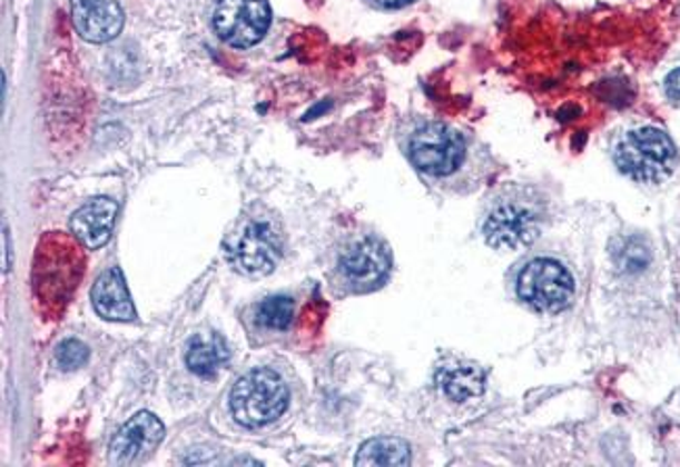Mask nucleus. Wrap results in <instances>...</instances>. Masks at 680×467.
Masks as SVG:
<instances>
[{"label": "nucleus", "mask_w": 680, "mask_h": 467, "mask_svg": "<svg viewBox=\"0 0 680 467\" xmlns=\"http://www.w3.org/2000/svg\"><path fill=\"white\" fill-rule=\"evenodd\" d=\"M405 155L424 178L460 190L479 188L495 171L479 142L443 121H417L405 136Z\"/></svg>", "instance_id": "obj_1"}, {"label": "nucleus", "mask_w": 680, "mask_h": 467, "mask_svg": "<svg viewBox=\"0 0 680 467\" xmlns=\"http://www.w3.org/2000/svg\"><path fill=\"white\" fill-rule=\"evenodd\" d=\"M551 221V199L532 183H507L489 199L481 232L489 247L524 250L545 232Z\"/></svg>", "instance_id": "obj_2"}, {"label": "nucleus", "mask_w": 680, "mask_h": 467, "mask_svg": "<svg viewBox=\"0 0 680 467\" xmlns=\"http://www.w3.org/2000/svg\"><path fill=\"white\" fill-rule=\"evenodd\" d=\"M512 290L515 299L531 311L558 316L572 305L576 280L562 259L529 255L512 271Z\"/></svg>", "instance_id": "obj_3"}, {"label": "nucleus", "mask_w": 680, "mask_h": 467, "mask_svg": "<svg viewBox=\"0 0 680 467\" xmlns=\"http://www.w3.org/2000/svg\"><path fill=\"white\" fill-rule=\"evenodd\" d=\"M83 257L66 236H49L38 249L33 266V292L47 316H59L82 280Z\"/></svg>", "instance_id": "obj_4"}, {"label": "nucleus", "mask_w": 680, "mask_h": 467, "mask_svg": "<svg viewBox=\"0 0 680 467\" xmlns=\"http://www.w3.org/2000/svg\"><path fill=\"white\" fill-rule=\"evenodd\" d=\"M393 257L386 242L374 234L351 238L336 252L331 280L343 295H365L378 290L388 280Z\"/></svg>", "instance_id": "obj_5"}, {"label": "nucleus", "mask_w": 680, "mask_h": 467, "mask_svg": "<svg viewBox=\"0 0 680 467\" xmlns=\"http://www.w3.org/2000/svg\"><path fill=\"white\" fill-rule=\"evenodd\" d=\"M614 161L618 169L634 182L662 183L674 173L679 150L664 130L643 126L618 140Z\"/></svg>", "instance_id": "obj_6"}, {"label": "nucleus", "mask_w": 680, "mask_h": 467, "mask_svg": "<svg viewBox=\"0 0 680 467\" xmlns=\"http://www.w3.org/2000/svg\"><path fill=\"white\" fill-rule=\"evenodd\" d=\"M228 264L245 276L269 274L283 259L284 236L278 221L264 213L245 217L226 240Z\"/></svg>", "instance_id": "obj_7"}, {"label": "nucleus", "mask_w": 680, "mask_h": 467, "mask_svg": "<svg viewBox=\"0 0 680 467\" xmlns=\"http://www.w3.org/2000/svg\"><path fill=\"white\" fill-rule=\"evenodd\" d=\"M288 386L269 367H257L234 384L230 409L238 424L247 428H262L276 421L288 407Z\"/></svg>", "instance_id": "obj_8"}, {"label": "nucleus", "mask_w": 680, "mask_h": 467, "mask_svg": "<svg viewBox=\"0 0 680 467\" xmlns=\"http://www.w3.org/2000/svg\"><path fill=\"white\" fill-rule=\"evenodd\" d=\"M269 19L267 0H217L214 28L230 47L247 49L264 38Z\"/></svg>", "instance_id": "obj_9"}, {"label": "nucleus", "mask_w": 680, "mask_h": 467, "mask_svg": "<svg viewBox=\"0 0 680 467\" xmlns=\"http://www.w3.org/2000/svg\"><path fill=\"white\" fill-rule=\"evenodd\" d=\"M166 428L159 421V417L152 416L149 411H140L114 436L111 447H109V459L116 466H128L150 450L157 449V445L164 440Z\"/></svg>", "instance_id": "obj_10"}, {"label": "nucleus", "mask_w": 680, "mask_h": 467, "mask_svg": "<svg viewBox=\"0 0 680 467\" xmlns=\"http://www.w3.org/2000/svg\"><path fill=\"white\" fill-rule=\"evenodd\" d=\"M71 17L76 30L90 42H107L124 26L117 0H71Z\"/></svg>", "instance_id": "obj_11"}, {"label": "nucleus", "mask_w": 680, "mask_h": 467, "mask_svg": "<svg viewBox=\"0 0 680 467\" xmlns=\"http://www.w3.org/2000/svg\"><path fill=\"white\" fill-rule=\"evenodd\" d=\"M116 216V200L99 197L86 202L80 211L73 213L71 232L86 249H100L111 238Z\"/></svg>", "instance_id": "obj_12"}, {"label": "nucleus", "mask_w": 680, "mask_h": 467, "mask_svg": "<svg viewBox=\"0 0 680 467\" xmlns=\"http://www.w3.org/2000/svg\"><path fill=\"white\" fill-rule=\"evenodd\" d=\"M436 384L443 390V395L453 403H467L479 399L486 388V374L479 364L472 361H449L438 367L436 371Z\"/></svg>", "instance_id": "obj_13"}, {"label": "nucleus", "mask_w": 680, "mask_h": 467, "mask_svg": "<svg viewBox=\"0 0 680 467\" xmlns=\"http://www.w3.org/2000/svg\"><path fill=\"white\" fill-rule=\"evenodd\" d=\"M92 302L97 314L107 321H130L136 317L132 297L117 267L107 269L97 280L92 288Z\"/></svg>", "instance_id": "obj_14"}, {"label": "nucleus", "mask_w": 680, "mask_h": 467, "mask_svg": "<svg viewBox=\"0 0 680 467\" xmlns=\"http://www.w3.org/2000/svg\"><path fill=\"white\" fill-rule=\"evenodd\" d=\"M230 359L228 342L216 332L197 334L186 349V366L193 374L211 378Z\"/></svg>", "instance_id": "obj_15"}, {"label": "nucleus", "mask_w": 680, "mask_h": 467, "mask_svg": "<svg viewBox=\"0 0 680 467\" xmlns=\"http://www.w3.org/2000/svg\"><path fill=\"white\" fill-rule=\"evenodd\" d=\"M412 450L401 438L381 436L362 445L355 457V466H410Z\"/></svg>", "instance_id": "obj_16"}, {"label": "nucleus", "mask_w": 680, "mask_h": 467, "mask_svg": "<svg viewBox=\"0 0 680 467\" xmlns=\"http://www.w3.org/2000/svg\"><path fill=\"white\" fill-rule=\"evenodd\" d=\"M255 317H257L262 328L274 330V332H283L295 319V300L290 297H284V295L269 297L257 307Z\"/></svg>", "instance_id": "obj_17"}, {"label": "nucleus", "mask_w": 680, "mask_h": 467, "mask_svg": "<svg viewBox=\"0 0 680 467\" xmlns=\"http://www.w3.org/2000/svg\"><path fill=\"white\" fill-rule=\"evenodd\" d=\"M86 361H88V347L80 340H66L63 345H59L57 364L61 369L71 371V369L86 366Z\"/></svg>", "instance_id": "obj_18"}, {"label": "nucleus", "mask_w": 680, "mask_h": 467, "mask_svg": "<svg viewBox=\"0 0 680 467\" xmlns=\"http://www.w3.org/2000/svg\"><path fill=\"white\" fill-rule=\"evenodd\" d=\"M664 88L668 99L680 100V67L666 76Z\"/></svg>", "instance_id": "obj_19"}, {"label": "nucleus", "mask_w": 680, "mask_h": 467, "mask_svg": "<svg viewBox=\"0 0 680 467\" xmlns=\"http://www.w3.org/2000/svg\"><path fill=\"white\" fill-rule=\"evenodd\" d=\"M369 2L376 4V7H381V9H398V7L410 4L412 0H369Z\"/></svg>", "instance_id": "obj_20"}]
</instances>
